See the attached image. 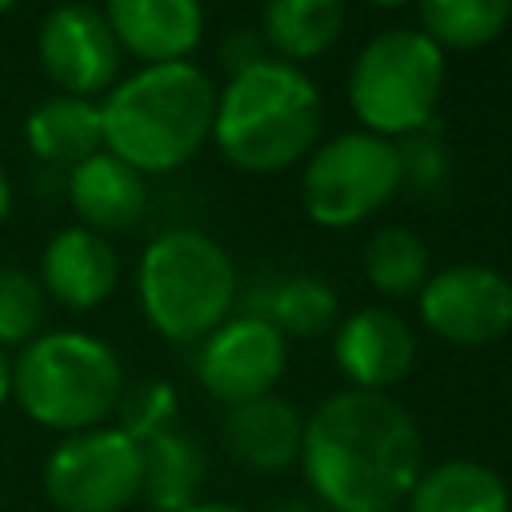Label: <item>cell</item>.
I'll return each mask as SVG.
<instances>
[{"instance_id":"cell-1","label":"cell","mask_w":512,"mask_h":512,"mask_svg":"<svg viewBox=\"0 0 512 512\" xmlns=\"http://www.w3.org/2000/svg\"><path fill=\"white\" fill-rule=\"evenodd\" d=\"M300 464L332 512H392L424 472V444L388 392L344 388L304 420Z\"/></svg>"},{"instance_id":"cell-2","label":"cell","mask_w":512,"mask_h":512,"mask_svg":"<svg viewBox=\"0 0 512 512\" xmlns=\"http://www.w3.org/2000/svg\"><path fill=\"white\" fill-rule=\"evenodd\" d=\"M216 84L192 60L144 64L100 100L104 152L140 176L176 172L212 140Z\"/></svg>"},{"instance_id":"cell-3","label":"cell","mask_w":512,"mask_h":512,"mask_svg":"<svg viewBox=\"0 0 512 512\" xmlns=\"http://www.w3.org/2000/svg\"><path fill=\"white\" fill-rule=\"evenodd\" d=\"M320 88L288 60L264 56L228 76L216 92L212 140L240 172H284L316 148L320 136Z\"/></svg>"},{"instance_id":"cell-4","label":"cell","mask_w":512,"mask_h":512,"mask_svg":"<svg viewBox=\"0 0 512 512\" xmlns=\"http://www.w3.org/2000/svg\"><path fill=\"white\" fill-rule=\"evenodd\" d=\"M120 392V356L92 332H40L12 360V396L24 416L64 436L100 428L116 412Z\"/></svg>"},{"instance_id":"cell-5","label":"cell","mask_w":512,"mask_h":512,"mask_svg":"<svg viewBox=\"0 0 512 512\" xmlns=\"http://www.w3.org/2000/svg\"><path fill=\"white\" fill-rule=\"evenodd\" d=\"M136 296L164 340L200 344L236 304V264L208 232L168 228L148 240L136 264Z\"/></svg>"},{"instance_id":"cell-6","label":"cell","mask_w":512,"mask_h":512,"mask_svg":"<svg viewBox=\"0 0 512 512\" xmlns=\"http://www.w3.org/2000/svg\"><path fill=\"white\" fill-rule=\"evenodd\" d=\"M444 92V52L416 28L376 32L352 72H348V104L352 116L372 136H412L428 128Z\"/></svg>"},{"instance_id":"cell-7","label":"cell","mask_w":512,"mask_h":512,"mask_svg":"<svg viewBox=\"0 0 512 512\" xmlns=\"http://www.w3.org/2000/svg\"><path fill=\"white\" fill-rule=\"evenodd\" d=\"M404 180V152L372 132H340L304 156L300 204L320 228H352L376 216Z\"/></svg>"},{"instance_id":"cell-8","label":"cell","mask_w":512,"mask_h":512,"mask_svg":"<svg viewBox=\"0 0 512 512\" xmlns=\"http://www.w3.org/2000/svg\"><path fill=\"white\" fill-rule=\"evenodd\" d=\"M44 496L60 512H124L140 500V444L116 424L64 436L44 460Z\"/></svg>"},{"instance_id":"cell-9","label":"cell","mask_w":512,"mask_h":512,"mask_svg":"<svg viewBox=\"0 0 512 512\" xmlns=\"http://www.w3.org/2000/svg\"><path fill=\"white\" fill-rule=\"evenodd\" d=\"M120 44L100 8L64 0L44 12L36 28V64L60 88V96L92 100L120 76Z\"/></svg>"},{"instance_id":"cell-10","label":"cell","mask_w":512,"mask_h":512,"mask_svg":"<svg viewBox=\"0 0 512 512\" xmlns=\"http://www.w3.org/2000/svg\"><path fill=\"white\" fill-rule=\"evenodd\" d=\"M420 320L448 344H492L512 328V280L488 264H452L416 292Z\"/></svg>"},{"instance_id":"cell-11","label":"cell","mask_w":512,"mask_h":512,"mask_svg":"<svg viewBox=\"0 0 512 512\" xmlns=\"http://www.w3.org/2000/svg\"><path fill=\"white\" fill-rule=\"evenodd\" d=\"M288 368V340L256 312L228 316L200 340L196 376L224 408L268 396Z\"/></svg>"},{"instance_id":"cell-12","label":"cell","mask_w":512,"mask_h":512,"mask_svg":"<svg viewBox=\"0 0 512 512\" xmlns=\"http://www.w3.org/2000/svg\"><path fill=\"white\" fill-rule=\"evenodd\" d=\"M332 356L352 388L384 392L400 384L416 364V336L392 308H360L336 324Z\"/></svg>"},{"instance_id":"cell-13","label":"cell","mask_w":512,"mask_h":512,"mask_svg":"<svg viewBox=\"0 0 512 512\" xmlns=\"http://www.w3.org/2000/svg\"><path fill=\"white\" fill-rule=\"evenodd\" d=\"M100 12L120 52L140 64L188 60L204 40V0H104Z\"/></svg>"},{"instance_id":"cell-14","label":"cell","mask_w":512,"mask_h":512,"mask_svg":"<svg viewBox=\"0 0 512 512\" xmlns=\"http://www.w3.org/2000/svg\"><path fill=\"white\" fill-rule=\"evenodd\" d=\"M40 288L44 296H52L60 308L68 312H88L96 304H104L120 280V260L116 248L108 244V236L72 224L60 228L44 252H40Z\"/></svg>"},{"instance_id":"cell-15","label":"cell","mask_w":512,"mask_h":512,"mask_svg":"<svg viewBox=\"0 0 512 512\" xmlns=\"http://www.w3.org/2000/svg\"><path fill=\"white\" fill-rule=\"evenodd\" d=\"M220 440L228 456L248 468V472H284L288 464L300 460V440H304V420L300 412L268 392L244 404H232L220 420Z\"/></svg>"},{"instance_id":"cell-16","label":"cell","mask_w":512,"mask_h":512,"mask_svg":"<svg viewBox=\"0 0 512 512\" xmlns=\"http://www.w3.org/2000/svg\"><path fill=\"white\" fill-rule=\"evenodd\" d=\"M68 204L80 216V224L100 236L128 232L132 224H140L148 208V188L136 168L100 148L68 168Z\"/></svg>"},{"instance_id":"cell-17","label":"cell","mask_w":512,"mask_h":512,"mask_svg":"<svg viewBox=\"0 0 512 512\" xmlns=\"http://www.w3.org/2000/svg\"><path fill=\"white\" fill-rule=\"evenodd\" d=\"M208 476V456L196 436L168 428L140 444V500L148 512H188Z\"/></svg>"},{"instance_id":"cell-18","label":"cell","mask_w":512,"mask_h":512,"mask_svg":"<svg viewBox=\"0 0 512 512\" xmlns=\"http://www.w3.org/2000/svg\"><path fill=\"white\" fill-rule=\"evenodd\" d=\"M24 144L44 164H80L92 152L104 148V124H100V100L80 96H52L36 104L24 120Z\"/></svg>"},{"instance_id":"cell-19","label":"cell","mask_w":512,"mask_h":512,"mask_svg":"<svg viewBox=\"0 0 512 512\" xmlns=\"http://www.w3.org/2000/svg\"><path fill=\"white\" fill-rule=\"evenodd\" d=\"M408 512H512L508 484L480 460H444L408 492Z\"/></svg>"},{"instance_id":"cell-20","label":"cell","mask_w":512,"mask_h":512,"mask_svg":"<svg viewBox=\"0 0 512 512\" xmlns=\"http://www.w3.org/2000/svg\"><path fill=\"white\" fill-rule=\"evenodd\" d=\"M344 32V0H268L260 36L276 60H316Z\"/></svg>"},{"instance_id":"cell-21","label":"cell","mask_w":512,"mask_h":512,"mask_svg":"<svg viewBox=\"0 0 512 512\" xmlns=\"http://www.w3.org/2000/svg\"><path fill=\"white\" fill-rule=\"evenodd\" d=\"M420 32L440 52H472L492 40L512 20V0H416Z\"/></svg>"},{"instance_id":"cell-22","label":"cell","mask_w":512,"mask_h":512,"mask_svg":"<svg viewBox=\"0 0 512 512\" xmlns=\"http://www.w3.org/2000/svg\"><path fill=\"white\" fill-rule=\"evenodd\" d=\"M364 276L384 296H412L428 280V244L404 224L376 228L364 244Z\"/></svg>"},{"instance_id":"cell-23","label":"cell","mask_w":512,"mask_h":512,"mask_svg":"<svg viewBox=\"0 0 512 512\" xmlns=\"http://www.w3.org/2000/svg\"><path fill=\"white\" fill-rule=\"evenodd\" d=\"M256 316H264L284 340L288 336L312 340V336H324L328 328H336L340 300H336L332 284L320 276H288L272 288L268 312H256Z\"/></svg>"},{"instance_id":"cell-24","label":"cell","mask_w":512,"mask_h":512,"mask_svg":"<svg viewBox=\"0 0 512 512\" xmlns=\"http://www.w3.org/2000/svg\"><path fill=\"white\" fill-rule=\"evenodd\" d=\"M48 296L24 268H0V348H24L44 332Z\"/></svg>"},{"instance_id":"cell-25","label":"cell","mask_w":512,"mask_h":512,"mask_svg":"<svg viewBox=\"0 0 512 512\" xmlns=\"http://www.w3.org/2000/svg\"><path fill=\"white\" fill-rule=\"evenodd\" d=\"M176 392L172 384L164 380H140L132 388L120 392V404H116V416H120V432H128L136 444L176 428Z\"/></svg>"},{"instance_id":"cell-26","label":"cell","mask_w":512,"mask_h":512,"mask_svg":"<svg viewBox=\"0 0 512 512\" xmlns=\"http://www.w3.org/2000/svg\"><path fill=\"white\" fill-rule=\"evenodd\" d=\"M264 36H256L252 28H232L228 36H224V44H220V60L232 68V72H240V68H248V64H256V60H264Z\"/></svg>"},{"instance_id":"cell-27","label":"cell","mask_w":512,"mask_h":512,"mask_svg":"<svg viewBox=\"0 0 512 512\" xmlns=\"http://www.w3.org/2000/svg\"><path fill=\"white\" fill-rule=\"evenodd\" d=\"M12 400V356L0 348V408Z\"/></svg>"},{"instance_id":"cell-28","label":"cell","mask_w":512,"mask_h":512,"mask_svg":"<svg viewBox=\"0 0 512 512\" xmlns=\"http://www.w3.org/2000/svg\"><path fill=\"white\" fill-rule=\"evenodd\" d=\"M188 512H248V508H240V504H224V500H196Z\"/></svg>"},{"instance_id":"cell-29","label":"cell","mask_w":512,"mask_h":512,"mask_svg":"<svg viewBox=\"0 0 512 512\" xmlns=\"http://www.w3.org/2000/svg\"><path fill=\"white\" fill-rule=\"evenodd\" d=\"M8 212H12V184H8V176L0 168V224L8 220Z\"/></svg>"},{"instance_id":"cell-30","label":"cell","mask_w":512,"mask_h":512,"mask_svg":"<svg viewBox=\"0 0 512 512\" xmlns=\"http://www.w3.org/2000/svg\"><path fill=\"white\" fill-rule=\"evenodd\" d=\"M368 4H376V8H400V4H408V0H368Z\"/></svg>"},{"instance_id":"cell-31","label":"cell","mask_w":512,"mask_h":512,"mask_svg":"<svg viewBox=\"0 0 512 512\" xmlns=\"http://www.w3.org/2000/svg\"><path fill=\"white\" fill-rule=\"evenodd\" d=\"M16 4H20V0H0V16H4V12H12Z\"/></svg>"}]
</instances>
